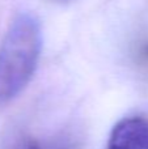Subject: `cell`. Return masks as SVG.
I'll return each instance as SVG.
<instances>
[{
	"instance_id": "cell-1",
	"label": "cell",
	"mask_w": 148,
	"mask_h": 149,
	"mask_svg": "<svg viewBox=\"0 0 148 149\" xmlns=\"http://www.w3.org/2000/svg\"><path fill=\"white\" fill-rule=\"evenodd\" d=\"M41 49L39 20L30 12L18 13L0 45V105L26 88L37 70Z\"/></svg>"
},
{
	"instance_id": "cell-2",
	"label": "cell",
	"mask_w": 148,
	"mask_h": 149,
	"mask_svg": "<svg viewBox=\"0 0 148 149\" xmlns=\"http://www.w3.org/2000/svg\"><path fill=\"white\" fill-rule=\"evenodd\" d=\"M108 149H148V120L144 118H126L112 130Z\"/></svg>"
},
{
	"instance_id": "cell-3",
	"label": "cell",
	"mask_w": 148,
	"mask_h": 149,
	"mask_svg": "<svg viewBox=\"0 0 148 149\" xmlns=\"http://www.w3.org/2000/svg\"><path fill=\"white\" fill-rule=\"evenodd\" d=\"M15 149H41V148L37 144V141H34V140H31V139H28L24 143H21L20 145H17Z\"/></svg>"
}]
</instances>
